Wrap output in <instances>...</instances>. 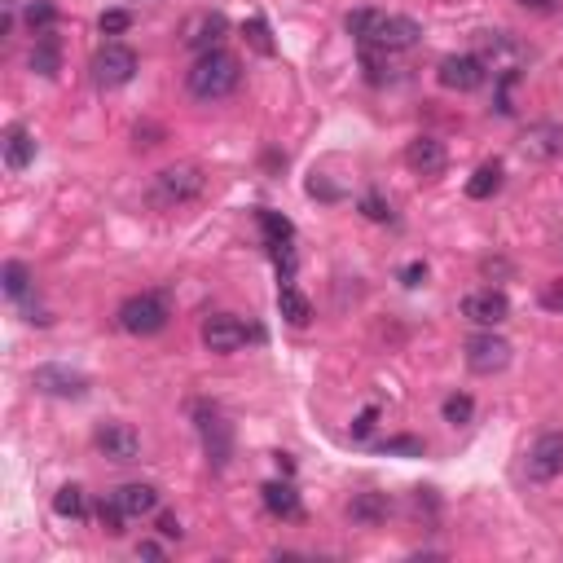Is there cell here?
<instances>
[{"mask_svg": "<svg viewBox=\"0 0 563 563\" xmlns=\"http://www.w3.org/2000/svg\"><path fill=\"white\" fill-rule=\"evenodd\" d=\"M137 555H141V559H163V550L154 546V542H141V546H137Z\"/></svg>", "mask_w": 563, "mask_h": 563, "instance_id": "39", "label": "cell"}, {"mask_svg": "<svg viewBox=\"0 0 563 563\" xmlns=\"http://www.w3.org/2000/svg\"><path fill=\"white\" fill-rule=\"evenodd\" d=\"M247 36H251V44H256L260 53H273V40H269V27H264V18H251V22H247Z\"/></svg>", "mask_w": 563, "mask_h": 563, "instance_id": "34", "label": "cell"}, {"mask_svg": "<svg viewBox=\"0 0 563 563\" xmlns=\"http://www.w3.org/2000/svg\"><path fill=\"white\" fill-rule=\"evenodd\" d=\"M374 418H379V410H366V414H361L357 423H352V440H366L370 427H374Z\"/></svg>", "mask_w": 563, "mask_h": 563, "instance_id": "36", "label": "cell"}, {"mask_svg": "<svg viewBox=\"0 0 563 563\" xmlns=\"http://www.w3.org/2000/svg\"><path fill=\"white\" fill-rule=\"evenodd\" d=\"M405 163H410V172H418V176H440L445 172V146H440L436 137H414L410 146H405Z\"/></svg>", "mask_w": 563, "mask_h": 563, "instance_id": "15", "label": "cell"}, {"mask_svg": "<svg viewBox=\"0 0 563 563\" xmlns=\"http://www.w3.org/2000/svg\"><path fill=\"white\" fill-rule=\"evenodd\" d=\"M53 22H58V9H53L49 0H31L27 27H31V31H53Z\"/></svg>", "mask_w": 563, "mask_h": 563, "instance_id": "29", "label": "cell"}, {"mask_svg": "<svg viewBox=\"0 0 563 563\" xmlns=\"http://www.w3.org/2000/svg\"><path fill=\"white\" fill-rule=\"evenodd\" d=\"M383 454H401V458H423V440H418V436H392V440H383Z\"/></svg>", "mask_w": 563, "mask_h": 563, "instance_id": "32", "label": "cell"}, {"mask_svg": "<svg viewBox=\"0 0 563 563\" xmlns=\"http://www.w3.org/2000/svg\"><path fill=\"white\" fill-rule=\"evenodd\" d=\"M31 159H36V137H31L27 128L14 124V128L5 132V168L9 172H22Z\"/></svg>", "mask_w": 563, "mask_h": 563, "instance_id": "20", "label": "cell"}, {"mask_svg": "<svg viewBox=\"0 0 563 563\" xmlns=\"http://www.w3.org/2000/svg\"><path fill=\"white\" fill-rule=\"evenodd\" d=\"M198 432H203V440H207L212 462L216 467H225V458H229V423L216 410H198Z\"/></svg>", "mask_w": 563, "mask_h": 563, "instance_id": "18", "label": "cell"}, {"mask_svg": "<svg viewBox=\"0 0 563 563\" xmlns=\"http://www.w3.org/2000/svg\"><path fill=\"white\" fill-rule=\"evenodd\" d=\"M97 520H102V528H106L110 537H119V533H124V520H128V515L119 511V506L110 502V498H102V506H97Z\"/></svg>", "mask_w": 563, "mask_h": 563, "instance_id": "31", "label": "cell"}, {"mask_svg": "<svg viewBox=\"0 0 563 563\" xmlns=\"http://www.w3.org/2000/svg\"><path fill=\"white\" fill-rule=\"evenodd\" d=\"M563 471V432H542L528 449V480L546 484Z\"/></svg>", "mask_w": 563, "mask_h": 563, "instance_id": "9", "label": "cell"}, {"mask_svg": "<svg viewBox=\"0 0 563 563\" xmlns=\"http://www.w3.org/2000/svg\"><path fill=\"white\" fill-rule=\"evenodd\" d=\"M401 282H405V286H423V282H427V264H423V260L405 264V269H401Z\"/></svg>", "mask_w": 563, "mask_h": 563, "instance_id": "35", "label": "cell"}, {"mask_svg": "<svg viewBox=\"0 0 563 563\" xmlns=\"http://www.w3.org/2000/svg\"><path fill=\"white\" fill-rule=\"evenodd\" d=\"M159 533H163V537H176V542H181L185 528H181V520H176V515H159Z\"/></svg>", "mask_w": 563, "mask_h": 563, "instance_id": "37", "label": "cell"}, {"mask_svg": "<svg viewBox=\"0 0 563 563\" xmlns=\"http://www.w3.org/2000/svg\"><path fill=\"white\" fill-rule=\"evenodd\" d=\"M484 66L476 53H454V58H445L436 66V80L445 84V88H454V93H471V88H480L484 84Z\"/></svg>", "mask_w": 563, "mask_h": 563, "instance_id": "12", "label": "cell"}, {"mask_svg": "<svg viewBox=\"0 0 563 563\" xmlns=\"http://www.w3.org/2000/svg\"><path fill=\"white\" fill-rule=\"evenodd\" d=\"M520 150L533 159H555V154H563V124H533L524 132Z\"/></svg>", "mask_w": 563, "mask_h": 563, "instance_id": "17", "label": "cell"}, {"mask_svg": "<svg viewBox=\"0 0 563 563\" xmlns=\"http://www.w3.org/2000/svg\"><path fill=\"white\" fill-rule=\"evenodd\" d=\"M251 330L238 322L234 313H212L203 322V348L207 352H220V357H229V352H238L242 344H247Z\"/></svg>", "mask_w": 563, "mask_h": 563, "instance_id": "7", "label": "cell"}, {"mask_svg": "<svg viewBox=\"0 0 563 563\" xmlns=\"http://www.w3.org/2000/svg\"><path fill=\"white\" fill-rule=\"evenodd\" d=\"M348 36L361 40V49H383V53H401L414 49L423 40V27L405 14H379V9H357L344 18Z\"/></svg>", "mask_w": 563, "mask_h": 563, "instance_id": "1", "label": "cell"}, {"mask_svg": "<svg viewBox=\"0 0 563 563\" xmlns=\"http://www.w3.org/2000/svg\"><path fill=\"white\" fill-rule=\"evenodd\" d=\"M471 414H476V401H471L467 392H454V396H445V423H471Z\"/></svg>", "mask_w": 563, "mask_h": 563, "instance_id": "28", "label": "cell"}, {"mask_svg": "<svg viewBox=\"0 0 563 563\" xmlns=\"http://www.w3.org/2000/svg\"><path fill=\"white\" fill-rule=\"evenodd\" d=\"M137 75V53L128 44H102L93 53V84L97 88H124Z\"/></svg>", "mask_w": 563, "mask_h": 563, "instance_id": "6", "label": "cell"}, {"mask_svg": "<svg viewBox=\"0 0 563 563\" xmlns=\"http://www.w3.org/2000/svg\"><path fill=\"white\" fill-rule=\"evenodd\" d=\"M53 511H58L62 520H80V515H84V489H75V484L58 489V498H53Z\"/></svg>", "mask_w": 563, "mask_h": 563, "instance_id": "27", "label": "cell"}, {"mask_svg": "<svg viewBox=\"0 0 563 563\" xmlns=\"http://www.w3.org/2000/svg\"><path fill=\"white\" fill-rule=\"evenodd\" d=\"M128 27H132V14H128V9H106V14L97 18V31H102V36H124Z\"/></svg>", "mask_w": 563, "mask_h": 563, "instance_id": "30", "label": "cell"}, {"mask_svg": "<svg viewBox=\"0 0 563 563\" xmlns=\"http://www.w3.org/2000/svg\"><path fill=\"white\" fill-rule=\"evenodd\" d=\"M0 278H5V295H9V300H22V295L31 291V273H27V264H18V260H9Z\"/></svg>", "mask_w": 563, "mask_h": 563, "instance_id": "26", "label": "cell"}, {"mask_svg": "<svg viewBox=\"0 0 563 563\" xmlns=\"http://www.w3.org/2000/svg\"><path fill=\"white\" fill-rule=\"evenodd\" d=\"M278 308H282V317L291 326H308V322H313V304H308L295 286H282V291H278Z\"/></svg>", "mask_w": 563, "mask_h": 563, "instance_id": "22", "label": "cell"}, {"mask_svg": "<svg viewBox=\"0 0 563 563\" xmlns=\"http://www.w3.org/2000/svg\"><path fill=\"white\" fill-rule=\"evenodd\" d=\"M31 383H36L44 396H84L88 392V379L71 366H40L31 374Z\"/></svg>", "mask_w": 563, "mask_h": 563, "instance_id": "14", "label": "cell"}, {"mask_svg": "<svg viewBox=\"0 0 563 563\" xmlns=\"http://www.w3.org/2000/svg\"><path fill=\"white\" fill-rule=\"evenodd\" d=\"M515 5H524V9H550V0H515Z\"/></svg>", "mask_w": 563, "mask_h": 563, "instance_id": "40", "label": "cell"}, {"mask_svg": "<svg viewBox=\"0 0 563 563\" xmlns=\"http://www.w3.org/2000/svg\"><path fill=\"white\" fill-rule=\"evenodd\" d=\"M361 212H366V220H392V207L383 203L379 194H366V198H361Z\"/></svg>", "mask_w": 563, "mask_h": 563, "instance_id": "33", "label": "cell"}, {"mask_svg": "<svg viewBox=\"0 0 563 563\" xmlns=\"http://www.w3.org/2000/svg\"><path fill=\"white\" fill-rule=\"evenodd\" d=\"M348 515L361 524H379V520H388V498L383 493H361V498H352Z\"/></svg>", "mask_w": 563, "mask_h": 563, "instance_id": "23", "label": "cell"}, {"mask_svg": "<svg viewBox=\"0 0 563 563\" xmlns=\"http://www.w3.org/2000/svg\"><path fill=\"white\" fill-rule=\"evenodd\" d=\"M31 71L58 75V36L53 31H36V49H31Z\"/></svg>", "mask_w": 563, "mask_h": 563, "instance_id": "21", "label": "cell"}, {"mask_svg": "<svg viewBox=\"0 0 563 563\" xmlns=\"http://www.w3.org/2000/svg\"><path fill=\"white\" fill-rule=\"evenodd\" d=\"M110 502H115L128 520H141V515H150L154 506H159V489H154V484H119V489L110 493Z\"/></svg>", "mask_w": 563, "mask_h": 563, "instance_id": "16", "label": "cell"}, {"mask_svg": "<svg viewBox=\"0 0 563 563\" xmlns=\"http://www.w3.org/2000/svg\"><path fill=\"white\" fill-rule=\"evenodd\" d=\"M542 304H546V308H563V286H546V291H542Z\"/></svg>", "mask_w": 563, "mask_h": 563, "instance_id": "38", "label": "cell"}, {"mask_svg": "<svg viewBox=\"0 0 563 563\" xmlns=\"http://www.w3.org/2000/svg\"><path fill=\"white\" fill-rule=\"evenodd\" d=\"M260 493H264V506H269L273 515H282V520H295V515H300V493H295L291 480H269Z\"/></svg>", "mask_w": 563, "mask_h": 563, "instance_id": "19", "label": "cell"}, {"mask_svg": "<svg viewBox=\"0 0 563 563\" xmlns=\"http://www.w3.org/2000/svg\"><path fill=\"white\" fill-rule=\"evenodd\" d=\"M467 366L476 374H498L511 366V344H506L502 335H471L467 339Z\"/></svg>", "mask_w": 563, "mask_h": 563, "instance_id": "8", "label": "cell"}, {"mask_svg": "<svg viewBox=\"0 0 563 563\" xmlns=\"http://www.w3.org/2000/svg\"><path fill=\"white\" fill-rule=\"evenodd\" d=\"M476 58H480L484 71H493V75H502V80H511V75H520L528 49L511 36V31H489V36H480Z\"/></svg>", "mask_w": 563, "mask_h": 563, "instance_id": "4", "label": "cell"}, {"mask_svg": "<svg viewBox=\"0 0 563 563\" xmlns=\"http://www.w3.org/2000/svg\"><path fill=\"white\" fill-rule=\"evenodd\" d=\"M225 31H229V22L220 18V14H212V9H207V14H194L190 22H185L181 44H185V49H194V53H212L216 44H220V36H225Z\"/></svg>", "mask_w": 563, "mask_h": 563, "instance_id": "13", "label": "cell"}, {"mask_svg": "<svg viewBox=\"0 0 563 563\" xmlns=\"http://www.w3.org/2000/svg\"><path fill=\"white\" fill-rule=\"evenodd\" d=\"M462 317L476 326H502L506 317H511V300H506L502 291H493V286H484V291H471L467 300H462Z\"/></svg>", "mask_w": 563, "mask_h": 563, "instance_id": "11", "label": "cell"}, {"mask_svg": "<svg viewBox=\"0 0 563 563\" xmlns=\"http://www.w3.org/2000/svg\"><path fill=\"white\" fill-rule=\"evenodd\" d=\"M502 190V163H484L467 181V198H493Z\"/></svg>", "mask_w": 563, "mask_h": 563, "instance_id": "24", "label": "cell"}, {"mask_svg": "<svg viewBox=\"0 0 563 563\" xmlns=\"http://www.w3.org/2000/svg\"><path fill=\"white\" fill-rule=\"evenodd\" d=\"M238 80H242V66L225 49L198 53L194 66L185 71V88H190V97H198V102H220V97L234 93Z\"/></svg>", "mask_w": 563, "mask_h": 563, "instance_id": "2", "label": "cell"}, {"mask_svg": "<svg viewBox=\"0 0 563 563\" xmlns=\"http://www.w3.org/2000/svg\"><path fill=\"white\" fill-rule=\"evenodd\" d=\"M97 454H106L110 462H137L141 458V436L128 423H102L93 436Z\"/></svg>", "mask_w": 563, "mask_h": 563, "instance_id": "10", "label": "cell"}, {"mask_svg": "<svg viewBox=\"0 0 563 563\" xmlns=\"http://www.w3.org/2000/svg\"><path fill=\"white\" fill-rule=\"evenodd\" d=\"M168 300L163 295H154V291H141V295H128L124 304H119V313H115V322L119 330H128V335H137V339H146V335H159L163 326H168Z\"/></svg>", "mask_w": 563, "mask_h": 563, "instance_id": "3", "label": "cell"}, {"mask_svg": "<svg viewBox=\"0 0 563 563\" xmlns=\"http://www.w3.org/2000/svg\"><path fill=\"white\" fill-rule=\"evenodd\" d=\"M203 194V172L194 163H172L154 176V203L176 207V203H190V198Z\"/></svg>", "mask_w": 563, "mask_h": 563, "instance_id": "5", "label": "cell"}, {"mask_svg": "<svg viewBox=\"0 0 563 563\" xmlns=\"http://www.w3.org/2000/svg\"><path fill=\"white\" fill-rule=\"evenodd\" d=\"M260 229H264V238H269V247L278 251V247H286V242H291V220L286 216H278V212H260Z\"/></svg>", "mask_w": 563, "mask_h": 563, "instance_id": "25", "label": "cell"}]
</instances>
